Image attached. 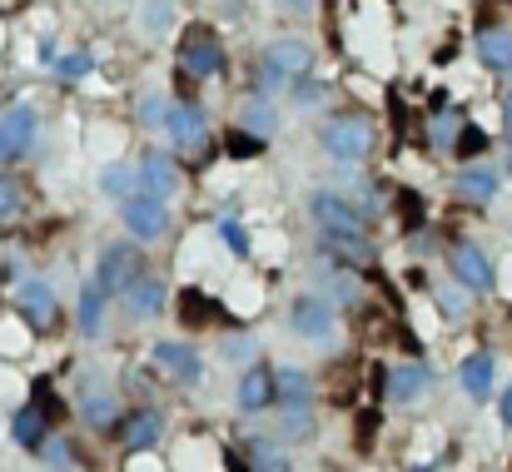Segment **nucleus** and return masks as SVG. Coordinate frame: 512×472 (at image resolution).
<instances>
[{"label":"nucleus","instance_id":"1","mask_svg":"<svg viewBox=\"0 0 512 472\" xmlns=\"http://www.w3.org/2000/svg\"><path fill=\"white\" fill-rule=\"evenodd\" d=\"M120 214H125V229H130V234H140V239H160V234H165V224H170L165 199H160V194H150V189L125 194V199H120Z\"/></svg>","mask_w":512,"mask_h":472},{"label":"nucleus","instance_id":"2","mask_svg":"<svg viewBox=\"0 0 512 472\" xmlns=\"http://www.w3.org/2000/svg\"><path fill=\"white\" fill-rule=\"evenodd\" d=\"M324 150L334 159H363L373 150V125L358 120V115H339L324 125Z\"/></svg>","mask_w":512,"mask_h":472},{"label":"nucleus","instance_id":"3","mask_svg":"<svg viewBox=\"0 0 512 472\" xmlns=\"http://www.w3.org/2000/svg\"><path fill=\"white\" fill-rule=\"evenodd\" d=\"M309 65H314V50H309L304 40H279V45H269L264 80H269V85H284V80H294V75H309Z\"/></svg>","mask_w":512,"mask_h":472},{"label":"nucleus","instance_id":"4","mask_svg":"<svg viewBox=\"0 0 512 472\" xmlns=\"http://www.w3.org/2000/svg\"><path fill=\"white\" fill-rule=\"evenodd\" d=\"M309 209H314V219H319L329 234H363V209L343 204L339 194H329V189H319V194L309 199Z\"/></svg>","mask_w":512,"mask_h":472},{"label":"nucleus","instance_id":"5","mask_svg":"<svg viewBox=\"0 0 512 472\" xmlns=\"http://www.w3.org/2000/svg\"><path fill=\"white\" fill-rule=\"evenodd\" d=\"M165 130H170V140L179 150H199L204 145V130H209V120H204V110L199 105H189V100H179L165 110Z\"/></svg>","mask_w":512,"mask_h":472},{"label":"nucleus","instance_id":"6","mask_svg":"<svg viewBox=\"0 0 512 472\" xmlns=\"http://www.w3.org/2000/svg\"><path fill=\"white\" fill-rule=\"evenodd\" d=\"M289 323H294V333L299 338H329L334 333V304L329 299H294V309H289Z\"/></svg>","mask_w":512,"mask_h":472},{"label":"nucleus","instance_id":"7","mask_svg":"<svg viewBox=\"0 0 512 472\" xmlns=\"http://www.w3.org/2000/svg\"><path fill=\"white\" fill-rule=\"evenodd\" d=\"M184 70L199 75V80L219 75V70H224V50H219V40L204 35V30H189V35H184Z\"/></svg>","mask_w":512,"mask_h":472},{"label":"nucleus","instance_id":"8","mask_svg":"<svg viewBox=\"0 0 512 472\" xmlns=\"http://www.w3.org/2000/svg\"><path fill=\"white\" fill-rule=\"evenodd\" d=\"M130 279H135V254H130L125 244L105 249L100 264H95V284H100L105 294H120V289H130Z\"/></svg>","mask_w":512,"mask_h":472},{"label":"nucleus","instance_id":"9","mask_svg":"<svg viewBox=\"0 0 512 472\" xmlns=\"http://www.w3.org/2000/svg\"><path fill=\"white\" fill-rule=\"evenodd\" d=\"M453 274H458L473 294L493 289V264H488V254H483L478 244H458V249H453Z\"/></svg>","mask_w":512,"mask_h":472},{"label":"nucleus","instance_id":"10","mask_svg":"<svg viewBox=\"0 0 512 472\" xmlns=\"http://www.w3.org/2000/svg\"><path fill=\"white\" fill-rule=\"evenodd\" d=\"M155 368L179 378V383H199V353L189 343H170V338L155 343Z\"/></svg>","mask_w":512,"mask_h":472},{"label":"nucleus","instance_id":"11","mask_svg":"<svg viewBox=\"0 0 512 472\" xmlns=\"http://www.w3.org/2000/svg\"><path fill=\"white\" fill-rule=\"evenodd\" d=\"M453 189H458V199H468V204H488V199L498 194V169H488V164H468V169H458Z\"/></svg>","mask_w":512,"mask_h":472},{"label":"nucleus","instance_id":"12","mask_svg":"<svg viewBox=\"0 0 512 472\" xmlns=\"http://www.w3.org/2000/svg\"><path fill=\"white\" fill-rule=\"evenodd\" d=\"M15 304H20V314L30 318V323H40V328L55 323V294H50V284H40V279H25L20 294H15Z\"/></svg>","mask_w":512,"mask_h":472},{"label":"nucleus","instance_id":"13","mask_svg":"<svg viewBox=\"0 0 512 472\" xmlns=\"http://www.w3.org/2000/svg\"><path fill=\"white\" fill-rule=\"evenodd\" d=\"M140 179H145V189H150V194L170 199L174 189H179V164H174L165 150H150L145 164H140Z\"/></svg>","mask_w":512,"mask_h":472},{"label":"nucleus","instance_id":"14","mask_svg":"<svg viewBox=\"0 0 512 472\" xmlns=\"http://www.w3.org/2000/svg\"><path fill=\"white\" fill-rule=\"evenodd\" d=\"M458 378H463V388H468L473 398H488V393H493V378H498L493 353H468L463 368H458Z\"/></svg>","mask_w":512,"mask_h":472},{"label":"nucleus","instance_id":"15","mask_svg":"<svg viewBox=\"0 0 512 472\" xmlns=\"http://www.w3.org/2000/svg\"><path fill=\"white\" fill-rule=\"evenodd\" d=\"M274 393H279V388H274V378H269L264 368H249V373L239 378V408H244V413H264V408L274 403Z\"/></svg>","mask_w":512,"mask_h":472},{"label":"nucleus","instance_id":"16","mask_svg":"<svg viewBox=\"0 0 512 472\" xmlns=\"http://www.w3.org/2000/svg\"><path fill=\"white\" fill-rule=\"evenodd\" d=\"M478 60H483L488 70H512V30H503V25L483 30V35H478Z\"/></svg>","mask_w":512,"mask_h":472},{"label":"nucleus","instance_id":"17","mask_svg":"<svg viewBox=\"0 0 512 472\" xmlns=\"http://www.w3.org/2000/svg\"><path fill=\"white\" fill-rule=\"evenodd\" d=\"M428 388V368L423 363H403V368H393V378H388V398L393 403H408V398H418Z\"/></svg>","mask_w":512,"mask_h":472},{"label":"nucleus","instance_id":"18","mask_svg":"<svg viewBox=\"0 0 512 472\" xmlns=\"http://www.w3.org/2000/svg\"><path fill=\"white\" fill-rule=\"evenodd\" d=\"M45 418H50V413H45L40 403L20 408V413H15V423H10L15 443H20V448H40V443H45Z\"/></svg>","mask_w":512,"mask_h":472},{"label":"nucleus","instance_id":"19","mask_svg":"<svg viewBox=\"0 0 512 472\" xmlns=\"http://www.w3.org/2000/svg\"><path fill=\"white\" fill-rule=\"evenodd\" d=\"M0 125H5V135H10V150H15V155H25V150H30V140H35V110L15 105V110H5V115H0Z\"/></svg>","mask_w":512,"mask_h":472},{"label":"nucleus","instance_id":"20","mask_svg":"<svg viewBox=\"0 0 512 472\" xmlns=\"http://www.w3.org/2000/svg\"><path fill=\"white\" fill-rule=\"evenodd\" d=\"M249 472H294L289 468V453L269 438H254L249 443Z\"/></svg>","mask_w":512,"mask_h":472},{"label":"nucleus","instance_id":"21","mask_svg":"<svg viewBox=\"0 0 512 472\" xmlns=\"http://www.w3.org/2000/svg\"><path fill=\"white\" fill-rule=\"evenodd\" d=\"M155 438H160V413H135L130 418V428H125V448H135V453H145V448H155Z\"/></svg>","mask_w":512,"mask_h":472},{"label":"nucleus","instance_id":"22","mask_svg":"<svg viewBox=\"0 0 512 472\" xmlns=\"http://www.w3.org/2000/svg\"><path fill=\"white\" fill-rule=\"evenodd\" d=\"M125 299H130L135 314H160V304H165V284H160V279H140V284L125 289Z\"/></svg>","mask_w":512,"mask_h":472},{"label":"nucleus","instance_id":"23","mask_svg":"<svg viewBox=\"0 0 512 472\" xmlns=\"http://www.w3.org/2000/svg\"><path fill=\"white\" fill-rule=\"evenodd\" d=\"M274 125H279V115H274V105H269L264 95H254V100L244 105V130H254L259 140H269V135H274Z\"/></svg>","mask_w":512,"mask_h":472},{"label":"nucleus","instance_id":"24","mask_svg":"<svg viewBox=\"0 0 512 472\" xmlns=\"http://www.w3.org/2000/svg\"><path fill=\"white\" fill-rule=\"evenodd\" d=\"M274 388H279L284 403H309V398H314V383H309L299 368H279V373H274Z\"/></svg>","mask_w":512,"mask_h":472},{"label":"nucleus","instance_id":"25","mask_svg":"<svg viewBox=\"0 0 512 472\" xmlns=\"http://www.w3.org/2000/svg\"><path fill=\"white\" fill-rule=\"evenodd\" d=\"M105 299H110V294H105L100 284H90V289L80 294V328H85V333H100V328H105Z\"/></svg>","mask_w":512,"mask_h":472},{"label":"nucleus","instance_id":"26","mask_svg":"<svg viewBox=\"0 0 512 472\" xmlns=\"http://www.w3.org/2000/svg\"><path fill=\"white\" fill-rule=\"evenodd\" d=\"M80 413H85L90 428H110L115 423V398L110 393H85V408Z\"/></svg>","mask_w":512,"mask_h":472},{"label":"nucleus","instance_id":"27","mask_svg":"<svg viewBox=\"0 0 512 472\" xmlns=\"http://www.w3.org/2000/svg\"><path fill=\"white\" fill-rule=\"evenodd\" d=\"M279 433H284V438H309V433H314L309 403H289V408H284V418H279Z\"/></svg>","mask_w":512,"mask_h":472},{"label":"nucleus","instance_id":"28","mask_svg":"<svg viewBox=\"0 0 512 472\" xmlns=\"http://www.w3.org/2000/svg\"><path fill=\"white\" fill-rule=\"evenodd\" d=\"M324 244H329V249H339L343 259H353V264H368V259H373V249L363 244V234H329Z\"/></svg>","mask_w":512,"mask_h":472},{"label":"nucleus","instance_id":"29","mask_svg":"<svg viewBox=\"0 0 512 472\" xmlns=\"http://www.w3.org/2000/svg\"><path fill=\"white\" fill-rule=\"evenodd\" d=\"M453 150H458L463 159H478L483 150H488V135H483L478 125H463V130H458V140H453Z\"/></svg>","mask_w":512,"mask_h":472},{"label":"nucleus","instance_id":"30","mask_svg":"<svg viewBox=\"0 0 512 472\" xmlns=\"http://www.w3.org/2000/svg\"><path fill=\"white\" fill-rule=\"evenodd\" d=\"M135 184H145V179H140V174H130L125 164L105 169V189H110V194H135Z\"/></svg>","mask_w":512,"mask_h":472},{"label":"nucleus","instance_id":"31","mask_svg":"<svg viewBox=\"0 0 512 472\" xmlns=\"http://www.w3.org/2000/svg\"><path fill=\"white\" fill-rule=\"evenodd\" d=\"M179 314H184V323H199V318H214V304H209L204 294H194V289H189V294L179 299Z\"/></svg>","mask_w":512,"mask_h":472},{"label":"nucleus","instance_id":"32","mask_svg":"<svg viewBox=\"0 0 512 472\" xmlns=\"http://www.w3.org/2000/svg\"><path fill=\"white\" fill-rule=\"evenodd\" d=\"M259 150H264V140H259L254 130H234V135H229V155L234 159H249V155H259Z\"/></svg>","mask_w":512,"mask_h":472},{"label":"nucleus","instance_id":"33","mask_svg":"<svg viewBox=\"0 0 512 472\" xmlns=\"http://www.w3.org/2000/svg\"><path fill=\"white\" fill-rule=\"evenodd\" d=\"M398 214H403V224H408V229H418V224H423V199H418L413 189H408V194H398Z\"/></svg>","mask_w":512,"mask_h":472},{"label":"nucleus","instance_id":"34","mask_svg":"<svg viewBox=\"0 0 512 472\" xmlns=\"http://www.w3.org/2000/svg\"><path fill=\"white\" fill-rule=\"evenodd\" d=\"M254 353H259V343H254V338H244V333H239V338H224V358H234V363H249Z\"/></svg>","mask_w":512,"mask_h":472},{"label":"nucleus","instance_id":"35","mask_svg":"<svg viewBox=\"0 0 512 472\" xmlns=\"http://www.w3.org/2000/svg\"><path fill=\"white\" fill-rule=\"evenodd\" d=\"M55 70H60V75H85V70H90V50H75V55H55Z\"/></svg>","mask_w":512,"mask_h":472},{"label":"nucleus","instance_id":"36","mask_svg":"<svg viewBox=\"0 0 512 472\" xmlns=\"http://www.w3.org/2000/svg\"><path fill=\"white\" fill-rule=\"evenodd\" d=\"M458 130H463V120H458V115H438L433 140H438V145H453V140H458Z\"/></svg>","mask_w":512,"mask_h":472},{"label":"nucleus","instance_id":"37","mask_svg":"<svg viewBox=\"0 0 512 472\" xmlns=\"http://www.w3.org/2000/svg\"><path fill=\"white\" fill-rule=\"evenodd\" d=\"M219 234H224V244H229L234 254H249V239H244V229H239L234 219H219Z\"/></svg>","mask_w":512,"mask_h":472},{"label":"nucleus","instance_id":"38","mask_svg":"<svg viewBox=\"0 0 512 472\" xmlns=\"http://www.w3.org/2000/svg\"><path fill=\"white\" fill-rule=\"evenodd\" d=\"M438 309H443L448 318H463L468 314V299H463L458 289H443V294H438Z\"/></svg>","mask_w":512,"mask_h":472},{"label":"nucleus","instance_id":"39","mask_svg":"<svg viewBox=\"0 0 512 472\" xmlns=\"http://www.w3.org/2000/svg\"><path fill=\"white\" fill-rule=\"evenodd\" d=\"M15 209H20V189L10 179H0V219H10Z\"/></svg>","mask_w":512,"mask_h":472},{"label":"nucleus","instance_id":"40","mask_svg":"<svg viewBox=\"0 0 512 472\" xmlns=\"http://www.w3.org/2000/svg\"><path fill=\"white\" fill-rule=\"evenodd\" d=\"M70 443H40V453H45V463H55V468H65L70 463V453H65Z\"/></svg>","mask_w":512,"mask_h":472},{"label":"nucleus","instance_id":"41","mask_svg":"<svg viewBox=\"0 0 512 472\" xmlns=\"http://www.w3.org/2000/svg\"><path fill=\"white\" fill-rule=\"evenodd\" d=\"M35 403H40L50 418H55V413H65V408H60V398H55V393H45V383H35Z\"/></svg>","mask_w":512,"mask_h":472},{"label":"nucleus","instance_id":"42","mask_svg":"<svg viewBox=\"0 0 512 472\" xmlns=\"http://www.w3.org/2000/svg\"><path fill=\"white\" fill-rule=\"evenodd\" d=\"M334 299H339V304H358V284H353L348 274H343L339 284H334Z\"/></svg>","mask_w":512,"mask_h":472},{"label":"nucleus","instance_id":"43","mask_svg":"<svg viewBox=\"0 0 512 472\" xmlns=\"http://www.w3.org/2000/svg\"><path fill=\"white\" fill-rule=\"evenodd\" d=\"M314 100H319V85L304 80V85H299V105H314Z\"/></svg>","mask_w":512,"mask_h":472},{"label":"nucleus","instance_id":"44","mask_svg":"<svg viewBox=\"0 0 512 472\" xmlns=\"http://www.w3.org/2000/svg\"><path fill=\"white\" fill-rule=\"evenodd\" d=\"M5 159H15V150H10V135H5V125H0V164Z\"/></svg>","mask_w":512,"mask_h":472},{"label":"nucleus","instance_id":"45","mask_svg":"<svg viewBox=\"0 0 512 472\" xmlns=\"http://www.w3.org/2000/svg\"><path fill=\"white\" fill-rule=\"evenodd\" d=\"M503 423H508V428H512V388H508V393H503Z\"/></svg>","mask_w":512,"mask_h":472},{"label":"nucleus","instance_id":"46","mask_svg":"<svg viewBox=\"0 0 512 472\" xmlns=\"http://www.w3.org/2000/svg\"><path fill=\"white\" fill-rule=\"evenodd\" d=\"M503 125H508V135H512V90H508V100H503Z\"/></svg>","mask_w":512,"mask_h":472},{"label":"nucleus","instance_id":"47","mask_svg":"<svg viewBox=\"0 0 512 472\" xmlns=\"http://www.w3.org/2000/svg\"><path fill=\"white\" fill-rule=\"evenodd\" d=\"M508 174H512V155H508Z\"/></svg>","mask_w":512,"mask_h":472}]
</instances>
